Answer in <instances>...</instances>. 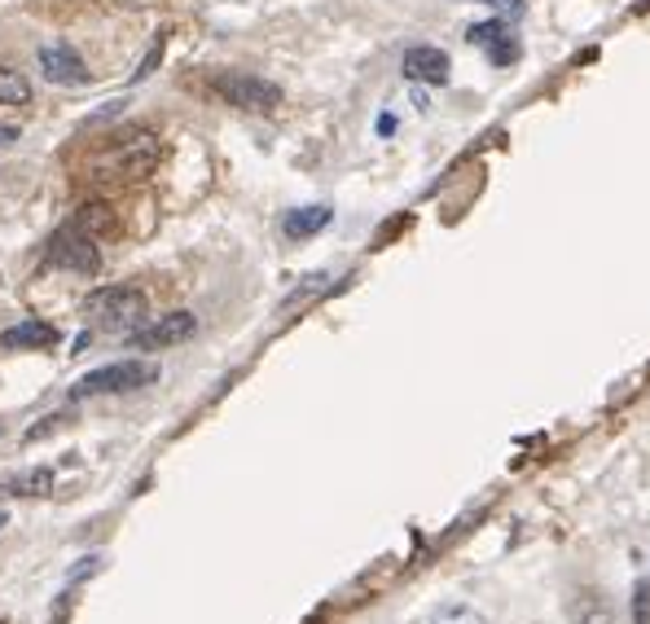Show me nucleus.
<instances>
[{
  "label": "nucleus",
  "instance_id": "7",
  "mask_svg": "<svg viewBox=\"0 0 650 624\" xmlns=\"http://www.w3.org/2000/svg\"><path fill=\"white\" fill-rule=\"evenodd\" d=\"M36 62H40V76H45L49 84H58V89H80V84H89L84 58H80L76 49H67V45H45Z\"/></svg>",
  "mask_w": 650,
  "mask_h": 624
},
{
  "label": "nucleus",
  "instance_id": "13",
  "mask_svg": "<svg viewBox=\"0 0 650 624\" xmlns=\"http://www.w3.org/2000/svg\"><path fill=\"white\" fill-rule=\"evenodd\" d=\"M71 224H76L80 233H89V238H93V233H106V229H111V207H106V203H84Z\"/></svg>",
  "mask_w": 650,
  "mask_h": 624
},
{
  "label": "nucleus",
  "instance_id": "11",
  "mask_svg": "<svg viewBox=\"0 0 650 624\" xmlns=\"http://www.w3.org/2000/svg\"><path fill=\"white\" fill-rule=\"evenodd\" d=\"M49 488H54V471H49V466L23 471V475H14V479L0 484V493H5V497H45Z\"/></svg>",
  "mask_w": 650,
  "mask_h": 624
},
{
  "label": "nucleus",
  "instance_id": "12",
  "mask_svg": "<svg viewBox=\"0 0 650 624\" xmlns=\"http://www.w3.org/2000/svg\"><path fill=\"white\" fill-rule=\"evenodd\" d=\"M27 102H32V84L19 71L0 67V106H27Z\"/></svg>",
  "mask_w": 650,
  "mask_h": 624
},
{
  "label": "nucleus",
  "instance_id": "1",
  "mask_svg": "<svg viewBox=\"0 0 650 624\" xmlns=\"http://www.w3.org/2000/svg\"><path fill=\"white\" fill-rule=\"evenodd\" d=\"M146 312V290L132 286V281H115V286H97L89 299H84V317L89 326L97 331H128L141 322Z\"/></svg>",
  "mask_w": 650,
  "mask_h": 624
},
{
  "label": "nucleus",
  "instance_id": "2",
  "mask_svg": "<svg viewBox=\"0 0 650 624\" xmlns=\"http://www.w3.org/2000/svg\"><path fill=\"white\" fill-rule=\"evenodd\" d=\"M97 176H119V181H141L159 167V137L154 132H128L115 141L97 163Z\"/></svg>",
  "mask_w": 650,
  "mask_h": 624
},
{
  "label": "nucleus",
  "instance_id": "6",
  "mask_svg": "<svg viewBox=\"0 0 650 624\" xmlns=\"http://www.w3.org/2000/svg\"><path fill=\"white\" fill-rule=\"evenodd\" d=\"M49 264L71 268V273H97L102 255H97V242L71 224V229H62V233L54 238V246H49Z\"/></svg>",
  "mask_w": 650,
  "mask_h": 624
},
{
  "label": "nucleus",
  "instance_id": "3",
  "mask_svg": "<svg viewBox=\"0 0 650 624\" xmlns=\"http://www.w3.org/2000/svg\"><path fill=\"white\" fill-rule=\"evenodd\" d=\"M159 379V366L150 361H115V366H102V370H89L76 388H71V401H89V396H119V392H137L146 383Z\"/></svg>",
  "mask_w": 650,
  "mask_h": 624
},
{
  "label": "nucleus",
  "instance_id": "9",
  "mask_svg": "<svg viewBox=\"0 0 650 624\" xmlns=\"http://www.w3.org/2000/svg\"><path fill=\"white\" fill-rule=\"evenodd\" d=\"M335 220V211L330 207H294V211H286L281 216V233L290 238V242H303V238H312V233H321L325 224Z\"/></svg>",
  "mask_w": 650,
  "mask_h": 624
},
{
  "label": "nucleus",
  "instance_id": "14",
  "mask_svg": "<svg viewBox=\"0 0 650 624\" xmlns=\"http://www.w3.org/2000/svg\"><path fill=\"white\" fill-rule=\"evenodd\" d=\"M159 54H163V41H159V45H154V49H150V58H146V62H141V71H137V80H146V76H150V71H154V62H159Z\"/></svg>",
  "mask_w": 650,
  "mask_h": 624
},
{
  "label": "nucleus",
  "instance_id": "10",
  "mask_svg": "<svg viewBox=\"0 0 650 624\" xmlns=\"http://www.w3.org/2000/svg\"><path fill=\"white\" fill-rule=\"evenodd\" d=\"M58 344V331L49 322H19L10 326L5 335H0V348H10V353H23V348H54Z\"/></svg>",
  "mask_w": 650,
  "mask_h": 624
},
{
  "label": "nucleus",
  "instance_id": "5",
  "mask_svg": "<svg viewBox=\"0 0 650 624\" xmlns=\"http://www.w3.org/2000/svg\"><path fill=\"white\" fill-rule=\"evenodd\" d=\"M194 335H198V317H194V312H163L159 322L132 331V348H141V353H163V348H176V344H185V339H194Z\"/></svg>",
  "mask_w": 650,
  "mask_h": 624
},
{
  "label": "nucleus",
  "instance_id": "16",
  "mask_svg": "<svg viewBox=\"0 0 650 624\" xmlns=\"http://www.w3.org/2000/svg\"><path fill=\"white\" fill-rule=\"evenodd\" d=\"M19 141V128H0V150H10Z\"/></svg>",
  "mask_w": 650,
  "mask_h": 624
},
{
  "label": "nucleus",
  "instance_id": "15",
  "mask_svg": "<svg viewBox=\"0 0 650 624\" xmlns=\"http://www.w3.org/2000/svg\"><path fill=\"white\" fill-rule=\"evenodd\" d=\"M632 620L646 624V589H637V598H632Z\"/></svg>",
  "mask_w": 650,
  "mask_h": 624
},
{
  "label": "nucleus",
  "instance_id": "4",
  "mask_svg": "<svg viewBox=\"0 0 650 624\" xmlns=\"http://www.w3.org/2000/svg\"><path fill=\"white\" fill-rule=\"evenodd\" d=\"M211 93L237 111H255V115H268L281 106V89L272 80H259V76H246V71H220L211 76Z\"/></svg>",
  "mask_w": 650,
  "mask_h": 624
},
{
  "label": "nucleus",
  "instance_id": "17",
  "mask_svg": "<svg viewBox=\"0 0 650 624\" xmlns=\"http://www.w3.org/2000/svg\"><path fill=\"white\" fill-rule=\"evenodd\" d=\"M584 624H606V611H589V620Z\"/></svg>",
  "mask_w": 650,
  "mask_h": 624
},
{
  "label": "nucleus",
  "instance_id": "8",
  "mask_svg": "<svg viewBox=\"0 0 650 624\" xmlns=\"http://www.w3.org/2000/svg\"><path fill=\"white\" fill-rule=\"evenodd\" d=\"M405 76L409 80H422V84H449V54L436 49V45H414L405 49Z\"/></svg>",
  "mask_w": 650,
  "mask_h": 624
},
{
  "label": "nucleus",
  "instance_id": "18",
  "mask_svg": "<svg viewBox=\"0 0 650 624\" xmlns=\"http://www.w3.org/2000/svg\"><path fill=\"white\" fill-rule=\"evenodd\" d=\"M5 523H10V515H5V510H0V532H5Z\"/></svg>",
  "mask_w": 650,
  "mask_h": 624
},
{
  "label": "nucleus",
  "instance_id": "19",
  "mask_svg": "<svg viewBox=\"0 0 650 624\" xmlns=\"http://www.w3.org/2000/svg\"><path fill=\"white\" fill-rule=\"evenodd\" d=\"M124 5H150V0H124Z\"/></svg>",
  "mask_w": 650,
  "mask_h": 624
}]
</instances>
